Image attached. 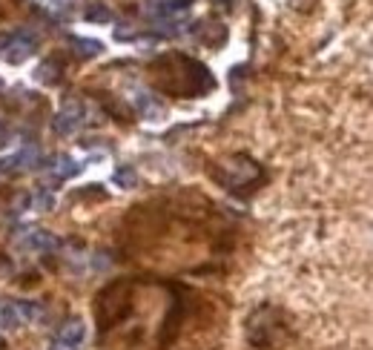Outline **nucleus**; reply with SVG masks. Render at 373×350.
I'll use <instances>...</instances> for the list:
<instances>
[{
    "mask_svg": "<svg viewBox=\"0 0 373 350\" xmlns=\"http://www.w3.org/2000/svg\"><path fill=\"white\" fill-rule=\"evenodd\" d=\"M219 178H222L227 187H233V189H238V187H250L253 181L262 178V167L253 161V158H247V155H233L230 161H224Z\"/></svg>",
    "mask_w": 373,
    "mask_h": 350,
    "instance_id": "f257e3e1",
    "label": "nucleus"
},
{
    "mask_svg": "<svg viewBox=\"0 0 373 350\" xmlns=\"http://www.w3.org/2000/svg\"><path fill=\"white\" fill-rule=\"evenodd\" d=\"M69 46H72V52H75L78 58H98V55L104 52V43H101V41L78 38V35H72V38H69Z\"/></svg>",
    "mask_w": 373,
    "mask_h": 350,
    "instance_id": "9d476101",
    "label": "nucleus"
},
{
    "mask_svg": "<svg viewBox=\"0 0 373 350\" xmlns=\"http://www.w3.org/2000/svg\"><path fill=\"white\" fill-rule=\"evenodd\" d=\"M49 4H52V6H67L69 0H49Z\"/></svg>",
    "mask_w": 373,
    "mask_h": 350,
    "instance_id": "2eb2a0df",
    "label": "nucleus"
},
{
    "mask_svg": "<svg viewBox=\"0 0 373 350\" xmlns=\"http://www.w3.org/2000/svg\"><path fill=\"white\" fill-rule=\"evenodd\" d=\"M83 339H86V325L81 319H69L64 328H60V333H57V342L67 344V347H81Z\"/></svg>",
    "mask_w": 373,
    "mask_h": 350,
    "instance_id": "6e6552de",
    "label": "nucleus"
},
{
    "mask_svg": "<svg viewBox=\"0 0 373 350\" xmlns=\"http://www.w3.org/2000/svg\"><path fill=\"white\" fill-rule=\"evenodd\" d=\"M52 350H60V347H57V344H55V347H52Z\"/></svg>",
    "mask_w": 373,
    "mask_h": 350,
    "instance_id": "f3484780",
    "label": "nucleus"
},
{
    "mask_svg": "<svg viewBox=\"0 0 373 350\" xmlns=\"http://www.w3.org/2000/svg\"><path fill=\"white\" fill-rule=\"evenodd\" d=\"M4 138H6V130H4V123H0V144H4Z\"/></svg>",
    "mask_w": 373,
    "mask_h": 350,
    "instance_id": "dca6fc26",
    "label": "nucleus"
},
{
    "mask_svg": "<svg viewBox=\"0 0 373 350\" xmlns=\"http://www.w3.org/2000/svg\"><path fill=\"white\" fill-rule=\"evenodd\" d=\"M26 204L32 207V210H49V207H52V196L46 193V189H38V193H35L32 198H29Z\"/></svg>",
    "mask_w": 373,
    "mask_h": 350,
    "instance_id": "4468645a",
    "label": "nucleus"
},
{
    "mask_svg": "<svg viewBox=\"0 0 373 350\" xmlns=\"http://www.w3.org/2000/svg\"><path fill=\"white\" fill-rule=\"evenodd\" d=\"M83 18L89 20V23H112V9L109 6H104V4H89L86 6V12H83Z\"/></svg>",
    "mask_w": 373,
    "mask_h": 350,
    "instance_id": "9b49d317",
    "label": "nucleus"
},
{
    "mask_svg": "<svg viewBox=\"0 0 373 350\" xmlns=\"http://www.w3.org/2000/svg\"><path fill=\"white\" fill-rule=\"evenodd\" d=\"M35 52V38L29 32H12V35H0V58L9 63H20Z\"/></svg>",
    "mask_w": 373,
    "mask_h": 350,
    "instance_id": "f03ea898",
    "label": "nucleus"
},
{
    "mask_svg": "<svg viewBox=\"0 0 373 350\" xmlns=\"http://www.w3.org/2000/svg\"><path fill=\"white\" fill-rule=\"evenodd\" d=\"M133 104H135V109H138L144 118H149V121L164 118V104H158V98H155V95H149V92H135Z\"/></svg>",
    "mask_w": 373,
    "mask_h": 350,
    "instance_id": "0eeeda50",
    "label": "nucleus"
},
{
    "mask_svg": "<svg viewBox=\"0 0 373 350\" xmlns=\"http://www.w3.org/2000/svg\"><path fill=\"white\" fill-rule=\"evenodd\" d=\"M81 123H83V104L75 101V98H69L64 107H60V112L55 115L52 130H55L57 135H72Z\"/></svg>",
    "mask_w": 373,
    "mask_h": 350,
    "instance_id": "20e7f679",
    "label": "nucleus"
},
{
    "mask_svg": "<svg viewBox=\"0 0 373 350\" xmlns=\"http://www.w3.org/2000/svg\"><path fill=\"white\" fill-rule=\"evenodd\" d=\"M41 161H43L41 147H35V144H26V147H20L18 152L6 155L4 161H0V173H29V170L41 167Z\"/></svg>",
    "mask_w": 373,
    "mask_h": 350,
    "instance_id": "7ed1b4c3",
    "label": "nucleus"
},
{
    "mask_svg": "<svg viewBox=\"0 0 373 350\" xmlns=\"http://www.w3.org/2000/svg\"><path fill=\"white\" fill-rule=\"evenodd\" d=\"M23 247L26 250H55L57 247V238L52 236V233H46V230H29L26 236H23Z\"/></svg>",
    "mask_w": 373,
    "mask_h": 350,
    "instance_id": "1a4fd4ad",
    "label": "nucleus"
},
{
    "mask_svg": "<svg viewBox=\"0 0 373 350\" xmlns=\"http://www.w3.org/2000/svg\"><path fill=\"white\" fill-rule=\"evenodd\" d=\"M186 9V0H149L147 15L152 20H167V18H178Z\"/></svg>",
    "mask_w": 373,
    "mask_h": 350,
    "instance_id": "423d86ee",
    "label": "nucleus"
},
{
    "mask_svg": "<svg viewBox=\"0 0 373 350\" xmlns=\"http://www.w3.org/2000/svg\"><path fill=\"white\" fill-rule=\"evenodd\" d=\"M112 178H115V184H118V187H123V189H133V187L138 184V175H135V170H133V167H118Z\"/></svg>",
    "mask_w": 373,
    "mask_h": 350,
    "instance_id": "ddd939ff",
    "label": "nucleus"
},
{
    "mask_svg": "<svg viewBox=\"0 0 373 350\" xmlns=\"http://www.w3.org/2000/svg\"><path fill=\"white\" fill-rule=\"evenodd\" d=\"M41 167H43L49 181H67V178L78 175V170H81V164L75 161V158H69V155H57V158H52V161L41 164Z\"/></svg>",
    "mask_w": 373,
    "mask_h": 350,
    "instance_id": "39448f33",
    "label": "nucleus"
},
{
    "mask_svg": "<svg viewBox=\"0 0 373 350\" xmlns=\"http://www.w3.org/2000/svg\"><path fill=\"white\" fill-rule=\"evenodd\" d=\"M35 78L41 83H55L60 78V63L57 60H43L41 67H38V72H35Z\"/></svg>",
    "mask_w": 373,
    "mask_h": 350,
    "instance_id": "f8f14e48",
    "label": "nucleus"
}]
</instances>
